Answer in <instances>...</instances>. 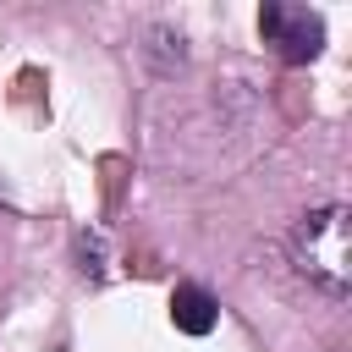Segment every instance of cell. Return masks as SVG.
<instances>
[{
	"label": "cell",
	"instance_id": "2",
	"mask_svg": "<svg viewBox=\"0 0 352 352\" xmlns=\"http://www.w3.org/2000/svg\"><path fill=\"white\" fill-rule=\"evenodd\" d=\"M258 38L286 60V66H308L319 50H324V16L308 11V6H292V0H270L258 11Z\"/></svg>",
	"mask_w": 352,
	"mask_h": 352
},
{
	"label": "cell",
	"instance_id": "3",
	"mask_svg": "<svg viewBox=\"0 0 352 352\" xmlns=\"http://www.w3.org/2000/svg\"><path fill=\"white\" fill-rule=\"evenodd\" d=\"M170 324H176L182 336H209V330L220 324V302H214L198 280H182V286L170 292Z\"/></svg>",
	"mask_w": 352,
	"mask_h": 352
},
{
	"label": "cell",
	"instance_id": "1",
	"mask_svg": "<svg viewBox=\"0 0 352 352\" xmlns=\"http://www.w3.org/2000/svg\"><path fill=\"white\" fill-rule=\"evenodd\" d=\"M292 264L302 280H314L319 292L341 297L352 286V214L341 204L308 209L292 226Z\"/></svg>",
	"mask_w": 352,
	"mask_h": 352
}]
</instances>
